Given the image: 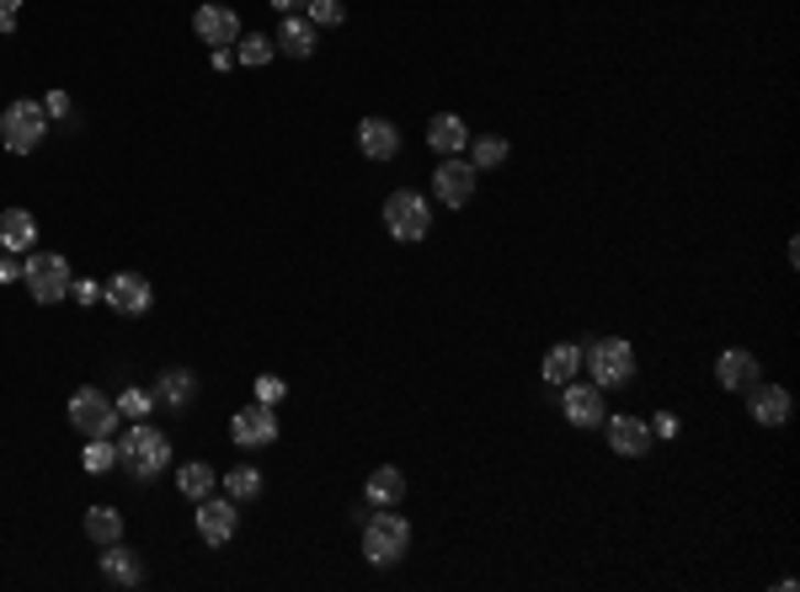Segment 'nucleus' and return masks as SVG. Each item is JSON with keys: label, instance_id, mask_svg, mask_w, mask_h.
Instances as JSON below:
<instances>
[{"label": "nucleus", "instance_id": "nucleus-1", "mask_svg": "<svg viewBox=\"0 0 800 592\" xmlns=\"http://www.w3.org/2000/svg\"><path fill=\"white\" fill-rule=\"evenodd\" d=\"M118 464L134 470L140 481H155V475L172 464V438H166L161 427H150V421H134V427L118 438Z\"/></svg>", "mask_w": 800, "mask_h": 592}, {"label": "nucleus", "instance_id": "nucleus-2", "mask_svg": "<svg viewBox=\"0 0 800 592\" xmlns=\"http://www.w3.org/2000/svg\"><path fill=\"white\" fill-rule=\"evenodd\" d=\"M48 134V107L33 102V97H17V102L0 112V144L6 155H33Z\"/></svg>", "mask_w": 800, "mask_h": 592}, {"label": "nucleus", "instance_id": "nucleus-3", "mask_svg": "<svg viewBox=\"0 0 800 592\" xmlns=\"http://www.w3.org/2000/svg\"><path fill=\"white\" fill-rule=\"evenodd\" d=\"M406 550H412V523L401 518V513H390V507H374L363 518V556L374 560V566H395Z\"/></svg>", "mask_w": 800, "mask_h": 592}, {"label": "nucleus", "instance_id": "nucleus-4", "mask_svg": "<svg viewBox=\"0 0 800 592\" xmlns=\"http://www.w3.org/2000/svg\"><path fill=\"white\" fill-rule=\"evenodd\" d=\"M582 363H588V374L598 390H625L635 380V348H629L625 337H603V342H592L582 352Z\"/></svg>", "mask_w": 800, "mask_h": 592}, {"label": "nucleus", "instance_id": "nucleus-5", "mask_svg": "<svg viewBox=\"0 0 800 592\" xmlns=\"http://www.w3.org/2000/svg\"><path fill=\"white\" fill-rule=\"evenodd\" d=\"M22 283H28V294H33L37 305H59V299H70V262L59 256V251H43V256H22Z\"/></svg>", "mask_w": 800, "mask_h": 592}, {"label": "nucleus", "instance_id": "nucleus-6", "mask_svg": "<svg viewBox=\"0 0 800 592\" xmlns=\"http://www.w3.org/2000/svg\"><path fill=\"white\" fill-rule=\"evenodd\" d=\"M384 230L395 235V241H421L427 230H432V213H427V198L412 193V187H401V193H390L384 198Z\"/></svg>", "mask_w": 800, "mask_h": 592}, {"label": "nucleus", "instance_id": "nucleus-7", "mask_svg": "<svg viewBox=\"0 0 800 592\" xmlns=\"http://www.w3.org/2000/svg\"><path fill=\"white\" fill-rule=\"evenodd\" d=\"M70 427H80V438H112L118 432V401H107L102 390H75L70 395Z\"/></svg>", "mask_w": 800, "mask_h": 592}, {"label": "nucleus", "instance_id": "nucleus-8", "mask_svg": "<svg viewBox=\"0 0 800 592\" xmlns=\"http://www.w3.org/2000/svg\"><path fill=\"white\" fill-rule=\"evenodd\" d=\"M278 432H283V421L273 406H262V401H251L245 412H235L230 417V438L241 443V449H267V443H278Z\"/></svg>", "mask_w": 800, "mask_h": 592}, {"label": "nucleus", "instance_id": "nucleus-9", "mask_svg": "<svg viewBox=\"0 0 800 592\" xmlns=\"http://www.w3.org/2000/svg\"><path fill=\"white\" fill-rule=\"evenodd\" d=\"M432 193H438V204L464 209V204L475 198V166H470V161H459V155H443V166L432 172Z\"/></svg>", "mask_w": 800, "mask_h": 592}, {"label": "nucleus", "instance_id": "nucleus-10", "mask_svg": "<svg viewBox=\"0 0 800 592\" xmlns=\"http://www.w3.org/2000/svg\"><path fill=\"white\" fill-rule=\"evenodd\" d=\"M193 523H198L204 545H230V539H235V528H241V513H235V502H230V496H204V502H198V513H193Z\"/></svg>", "mask_w": 800, "mask_h": 592}, {"label": "nucleus", "instance_id": "nucleus-11", "mask_svg": "<svg viewBox=\"0 0 800 592\" xmlns=\"http://www.w3.org/2000/svg\"><path fill=\"white\" fill-rule=\"evenodd\" d=\"M747 412H753V421H758V427H785V421H790V412H796V401H790V390H785V384L753 380V384H747Z\"/></svg>", "mask_w": 800, "mask_h": 592}, {"label": "nucleus", "instance_id": "nucleus-12", "mask_svg": "<svg viewBox=\"0 0 800 592\" xmlns=\"http://www.w3.org/2000/svg\"><path fill=\"white\" fill-rule=\"evenodd\" d=\"M193 33L204 37L209 48H235V37H241V17L230 11V6H198L193 11Z\"/></svg>", "mask_w": 800, "mask_h": 592}, {"label": "nucleus", "instance_id": "nucleus-13", "mask_svg": "<svg viewBox=\"0 0 800 592\" xmlns=\"http://www.w3.org/2000/svg\"><path fill=\"white\" fill-rule=\"evenodd\" d=\"M560 412H566L571 427H603V417H609L598 384H566V390H560Z\"/></svg>", "mask_w": 800, "mask_h": 592}, {"label": "nucleus", "instance_id": "nucleus-14", "mask_svg": "<svg viewBox=\"0 0 800 592\" xmlns=\"http://www.w3.org/2000/svg\"><path fill=\"white\" fill-rule=\"evenodd\" d=\"M102 299L118 315H150V305H155V288H150V278H140V273H118V278L102 288Z\"/></svg>", "mask_w": 800, "mask_h": 592}, {"label": "nucleus", "instance_id": "nucleus-15", "mask_svg": "<svg viewBox=\"0 0 800 592\" xmlns=\"http://www.w3.org/2000/svg\"><path fill=\"white\" fill-rule=\"evenodd\" d=\"M358 144H363L369 161H395L401 155V129L390 118H363L358 123Z\"/></svg>", "mask_w": 800, "mask_h": 592}, {"label": "nucleus", "instance_id": "nucleus-16", "mask_svg": "<svg viewBox=\"0 0 800 592\" xmlns=\"http://www.w3.org/2000/svg\"><path fill=\"white\" fill-rule=\"evenodd\" d=\"M603 427H609L614 453H625V459H640V453L651 449V427L640 417H603Z\"/></svg>", "mask_w": 800, "mask_h": 592}, {"label": "nucleus", "instance_id": "nucleus-17", "mask_svg": "<svg viewBox=\"0 0 800 592\" xmlns=\"http://www.w3.org/2000/svg\"><path fill=\"white\" fill-rule=\"evenodd\" d=\"M753 380H764V369H758V358L747 348H731L715 358V384H726V390H747Z\"/></svg>", "mask_w": 800, "mask_h": 592}, {"label": "nucleus", "instance_id": "nucleus-18", "mask_svg": "<svg viewBox=\"0 0 800 592\" xmlns=\"http://www.w3.org/2000/svg\"><path fill=\"white\" fill-rule=\"evenodd\" d=\"M273 43H278V54H288V59H310L315 54V22L310 17H299V11H288Z\"/></svg>", "mask_w": 800, "mask_h": 592}, {"label": "nucleus", "instance_id": "nucleus-19", "mask_svg": "<svg viewBox=\"0 0 800 592\" xmlns=\"http://www.w3.org/2000/svg\"><path fill=\"white\" fill-rule=\"evenodd\" d=\"M102 577L112 588H140L144 582V566L134 550H123V545H102Z\"/></svg>", "mask_w": 800, "mask_h": 592}, {"label": "nucleus", "instance_id": "nucleus-20", "mask_svg": "<svg viewBox=\"0 0 800 592\" xmlns=\"http://www.w3.org/2000/svg\"><path fill=\"white\" fill-rule=\"evenodd\" d=\"M0 245L6 251H17V256H28L37 245V219L28 209H6L0 213Z\"/></svg>", "mask_w": 800, "mask_h": 592}, {"label": "nucleus", "instance_id": "nucleus-21", "mask_svg": "<svg viewBox=\"0 0 800 592\" xmlns=\"http://www.w3.org/2000/svg\"><path fill=\"white\" fill-rule=\"evenodd\" d=\"M427 144H432L438 155H459V150L470 144V129H464V118H459V112H438V118L427 123Z\"/></svg>", "mask_w": 800, "mask_h": 592}, {"label": "nucleus", "instance_id": "nucleus-22", "mask_svg": "<svg viewBox=\"0 0 800 592\" xmlns=\"http://www.w3.org/2000/svg\"><path fill=\"white\" fill-rule=\"evenodd\" d=\"M363 496H369V507H395V502L406 496V475H401L395 464H380V470L369 475V486H363Z\"/></svg>", "mask_w": 800, "mask_h": 592}, {"label": "nucleus", "instance_id": "nucleus-23", "mask_svg": "<svg viewBox=\"0 0 800 592\" xmlns=\"http://www.w3.org/2000/svg\"><path fill=\"white\" fill-rule=\"evenodd\" d=\"M582 374V348L577 342H556L545 352V384H571Z\"/></svg>", "mask_w": 800, "mask_h": 592}, {"label": "nucleus", "instance_id": "nucleus-24", "mask_svg": "<svg viewBox=\"0 0 800 592\" xmlns=\"http://www.w3.org/2000/svg\"><path fill=\"white\" fill-rule=\"evenodd\" d=\"M155 384H161V390H155V401H161V406H176V412L198 395V374H193V369H166Z\"/></svg>", "mask_w": 800, "mask_h": 592}, {"label": "nucleus", "instance_id": "nucleus-25", "mask_svg": "<svg viewBox=\"0 0 800 592\" xmlns=\"http://www.w3.org/2000/svg\"><path fill=\"white\" fill-rule=\"evenodd\" d=\"M213 481H219V470H213V464H204V459H193V464H182V470H176V486H182V496H187V502H204V496H213Z\"/></svg>", "mask_w": 800, "mask_h": 592}, {"label": "nucleus", "instance_id": "nucleus-26", "mask_svg": "<svg viewBox=\"0 0 800 592\" xmlns=\"http://www.w3.org/2000/svg\"><path fill=\"white\" fill-rule=\"evenodd\" d=\"M86 539L91 545H118L123 539V513L118 507H86Z\"/></svg>", "mask_w": 800, "mask_h": 592}, {"label": "nucleus", "instance_id": "nucleus-27", "mask_svg": "<svg viewBox=\"0 0 800 592\" xmlns=\"http://www.w3.org/2000/svg\"><path fill=\"white\" fill-rule=\"evenodd\" d=\"M464 150H470V166L475 172H496L507 161V140H496V134H481V140H470Z\"/></svg>", "mask_w": 800, "mask_h": 592}, {"label": "nucleus", "instance_id": "nucleus-28", "mask_svg": "<svg viewBox=\"0 0 800 592\" xmlns=\"http://www.w3.org/2000/svg\"><path fill=\"white\" fill-rule=\"evenodd\" d=\"M224 496L241 507V502H251V496H262V470H251V464H241V470H224Z\"/></svg>", "mask_w": 800, "mask_h": 592}, {"label": "nucleus", "instance_id": "nucleus-29", "mask_svg": "<svg viewBox=\"0 0 800 592\" xmlns=\"http://www.w3.org/2000/svg\"><path fill=\"white\" fill-rule=\"evenodd\" d=\"M80 464H86V475H107V470L118 464V443H112V438H86Z\"/></svg>", "mask_w": 800, "mask_h": 592}, {"label": "nucleus", "instance_id": "nucleus-30", "mask_svg": "<svg viewBox=\"0 0 800 592\" xmlns=\"http://www.w3.org/2000/svg\"><path fill=\"white\" fill-rule=\"evenodd\" d=\"M273 54H278V43H273V37H262V33H251V37H235V59H241V65H251V70H256V65H267V59H273Z\"/></svg>", "mask_w": 800, "mask_h": 592}, {"label": "nucleus", "instance_id": "nucleus-31", "mask_svg": "<svg viewBox=\"0 0 800 592\" xmlns=\"http://www.w3.org/2000/svg\"><path fill=\"white\" fill-rule=\"evenodd\" d=\"M305 17H310L315 28H342V22H348V6H342V0H310Z\"/></svg>", "mask_w": 800, "mask_h": 592}, {"label": "nucleus", "instance_id": "nucleus-32", "mask_svg": "<svg viewBox=\"0 0 800 592\" xmlns=\"http://www.w3.org/2000/svg\"><path fill=\"white\" fill-rule=\"evenodd\" d=\"M150 406H155V395H144V390H123L118 395V417H129V421H144Z\"/></svg>", "mask_w": 800, "mask_h": 592}, {"label": "nucleus", "instance_id": "nucleus-33", "mask_svg": "<svg viewBox=\"0 0 800 592\" xmlns=\"http://www.w3.org/2000/svg\"><path fill=\"white\" fill-rule=\"evenodd\" d=\"M283 395H288V384H283L278 374H256V401H262V406H278Z\"/></svg>", "mask_w": 800, "mask_h": 592}, {"label": "nucleus", "instance_id": "nucleus-34", "mask_svg": "<svg viewBox=\"0 0 800 592\" xmlns=\"http://www.w3.org/2000/svg\"><path fill=\"white\" fill-rule=\"evenodd\" d=\"M70 299H80V305H97V299H102V283L75 278V283H70Z\"/></svg>", "mask_w": 800, "mask_h": 592}, {"label": "nucleus", "instance_id": "nucleus-35", "mask_svg": "<svg viewBox=\"0 0 800 592\" xmlns=\"http://www.w3.org/2000/svg\"><path fill=\"white\" fill-rule=\"evenodd\" d=\"M17 278H22V256L0 245V283H17Z\"/></svg>", "mask_w": 800, "mask_h": 592}, {"label": "nucleus", "instance_id": "nucleus-36", "mask_svg": "<svg viewBox=\"0 0 800 592\" xmlns=\"http://www.w3.org/2000/svg\"><path fill=\"white\" fill-rule=\"evenodd\" d=\"M646 427H651V438H678V417H672V412H657Z\"/></svg>", "mask_w": 800, "mask_h": 592}, {"label": "nucleus", "instance_id": "nucleus-37", "mask_svg": "<svg viewBox=\"0 0 800 592\" xmlns=\"http://www.w3.org/2000/svg\"><path fill=\"white\" fill-rule=\"evenodd\" d=\"M17 11L22 0H0V33H17Z\"/></svg>", "mask_w": 800, "mask_h": 592}, {"label": "nucleus", "instance_id": "nucleus-38", "mask_svg": "<svg viewBox=\"0 0 800 592\" xmlns=\"http://www.w3.org/2000/svg\"><path fill=\"white\" fill-rule=\"evenodd\" d=\"M48 118H65V112H70V97H65V91H48Z\"/></svg>", "mask_w": 800, "mask_h": 592}, {"label": "nucleus", "instance_id": "nucleus-39", "mask_svg": "<svg viewBox=\"0 0 800 592\" xmlns=\"http://www.w3.org/2000/svg\"><path fill=\"white\" fill-rule=\"evenodd\" d=\"M235 65V48H213V70H230Z\"/></svg>", "mask_w": 800, "mask_h": 592}, {"label": "nucleus", "instance_id": "nucleus-40", "mask_svg": "<svg viewBox=\"0 0 800 592\" xmlns=\"http://www.w3.org/2000/svg\"><path fill=\"white\" fill-rule=\"evenodd\" d=\"M273 6H278L283 17H288V11H305V6H310V0H273Z\"/></svg>", "mask_w": 800, "mask_h": 592}]
</instances>
